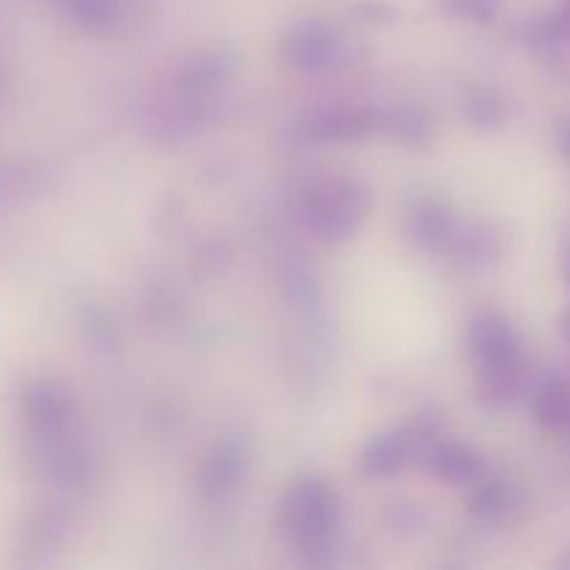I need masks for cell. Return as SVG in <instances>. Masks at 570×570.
I'll use <instances>...</instances> for the list:
<instances>
[{"label": "cell", "instance_id": "1", "mask_svg": "<svg viewBox=\"0 0 570 570\" xmlns=\"http://www.w3.org/2000/svg\"><path fill=\"white\" fill-rule=\"evenodd\" d=\"M557 22H560L562 31H570V0H566L560 9V17H557Z\"/></svg>", "mask_w": 570, "mask_h": 570}]
</instances>
